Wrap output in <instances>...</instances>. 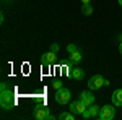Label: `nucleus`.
<instances>
[{
  "label": "nucleus",
  "instance_id": "obj_14",
  "mask_svg": "<svg viewBox=\"0 0 122 120\" xmlns=\"http://www.w3.org/2000/svg\"><path fill=\"white\" fill-rule=\"evenodd\" d=\"M81 13H83L85 16H90V15L93 13V7H91L90 3H88V5H83V7H81Z\"/></svg>",
  "mask_w": 122,
  "mask_h": 120
},
{
  "label": "nucleus",
  "instance_id": "obj_3",
  "mask_svg": "<svg viewBox=\"0 0 122 120\" xmlns=\"http://www.w3.org/2000/svg\"><path fill=\"white\" fill-rule=\"evenodd\" d=\"M116 106L114 104H107V106H103L101 110H99V120H112L114 115H116Z\"/></svg>",
  "mask_w": 122,
  "mask_h": 120
},
{
  "label": "nucleus",
  "instance_id": "obj_2",
  "mask_svg": "<svg viewBox=\"0 0 122 120\" xmlns=\"http://www.w3.org/2000/svg\"><path fill=\"white\" fill-rule=\"evenodd\" d=\"M70 89H67V88H59V89H56V102L57 104H60V106H65V104H68L70 102Z\"/></svg>",
  "mask_w": 122,
  "mask_h": 120
},
{
  "label": "nucleus",
  "instance_id": "obj_5",
  "mask_svg": "<svg viewBox=\"0 0 122 120\" xmlns=\"http://www.w3.org/2000/svg\"><path fill=\"white\" fill-rule=\"evenodd\" d=\"M104 83H106V78H103L101 75H94V76H91V78L88 80V88H90L91 91L101 89V86H104Z\"/></svg>",
  "mask_w": 122,
  "mask_h": 120
},
{
  "label": "nucleus",
  "instance_id": "obj_13",
  "mask_svg": "<svg viewBox=\"0 0 122 120\" xmlns=\"http://www.w3.org/2000/svg\"><path fill=\"white\" fill-rule=\"evenodd\" d=\"M76 115L75 114H72V112H60V115H59V119L60 120H73Z\"/></svg>",
  "mask_w": 122,
  "mask_h": 120
},
{
  "label": "nucleus",
  "instance_id": "obj_17",
  "mask_svg": "<svg viewBox=\"0 0 122 120\" xmlns=\"http://www.w3.org/2000/svg\"><path fill=\"white\" fill-rule=\"evenodd\" d=\"M49 50H51V52H54V54H57V52H59V46H57V44H51Z\"/></svg>",
  "mask_w": 122,
  "mask_h": 120
},
{
  "label": "nucleus",
  "instance_id": "obj_6",
  "mask_svg": "<svg viewBox=\"0 0 122 120\" xmlns=\"http://www.w3.org/2000/svg\"><path fill=\"white\" fill-rule=\"evenodd\" d=\"M99 110H101V107H98L96 104H91V106L86 107V110L81 114V117H83L85 120L86 119H98V117H99Z\"/></svg>",
  "mask_w": 122,
  "mask_h": 120
},
{
  "label": "nucleus",
  "instance_id": "obj_15",
  "mask_svg": "<svg viewBox=\"0 0 122 120\" xmlns=\"http://www.w3.org/2000/svg\"><path fill=\"white\" fill-rule=\"evenodd\" d=\"M78 50H80V47L75 46V44H68L67 46V52L68 54H73V52H78Z\"/></svg>",
  "mask_w": 122,
  "mask_h": 120
},
{
  "label": "nucleus",
  "instance_id": "obj_16",
  "mask_svg": "<svg viewBox=\"0 0 122 120\" xmlns=\"http://www.w3.org/2000/svg\"><path fill=\"white\" fill-rule=\"evenodd\" d=\"M52 86H54L56 89H59V88H62V80H54V83H52Z\"/></svg>",
  "mask_w": 122,
  "mask_h": 120
},
{
  "label": "nucleus",
  "instance_id": "obj_10",
  "mask_svg": "<svg viewBox=\"0 0 122 120\" xmlns=\"http://www.w3.org/2000/svg\"><path fill=\"white\" fill-rule=\"evenodd\" d=\"M111 101L116 107H122V89H116L111 94Z\"/></svg>",
  "mask_w": 122,
  "mask_h": 120
},
{
  "label": "nucleus",
  "instance_id": "obj_1",
  "mask_svg": "<svg viewBox=\"0 0 122 120\" xmlns=\"http://www.w3.org/2000/svg\"><path fill=\"white\" fill-rule=\"evenodd\" d=\"M0 106L5 109V110H10L16 106V94H15V89L13 88H8L5 83H2V92H0Z\"/></svg>",
  "mask_w": 122,
  "mask_h": 120
},
{
  "label": "nucleus",
  "instance_id": "obj_11",
  "mask_svg": "<svg viewBox=\"0 0 122 120\" xmlns=\"http://www.w3.org/2000/svg\"><path fill=\"white\" fill-rule=\"evenodd\" d=\"M80 99L86 104V106H91V104H94V96L91 91H83L81 94H80Z\"/></svg>",
  "mask_w": 122,
  "mask_h": 120
},
{
  "label": "nucleus",
  "instance_id": "obj_8",
  "mask_svg": "<svg viewBox=\"0 0 122 120\" xmlns=\"http://www.w3.org/2000/svg\"><path fill=\"white\" fill-rule=\"evenodd\" d=\"M57 54H54V52H46V54H42L41 55V62H42V65L44 67H51V65H54L56 63V60H57Z\"/></svg>",
  "mask_w": 122,
  "mask_h": 120
},
{
  "label": "nucleus",
  "instance_id": "obj_4",
  "mask_svg": "<svg viewBox=\"0 0 122 120\" xmlns=\"http://www.w3.org/2000/svg\"><path fill=\"white\" fill-rule=\"evenodd\" d=\"M34 119L38 120H54V115L51 114V110L47 107H36L34 112H33Z\"/></svg>",
  "mask_w": 122,
  "mask_h": 120
},
{
  "label": "nucleus",
  "instance_id": "obj_12",
  "mask_svg": "<svg viewBox=\"0 0 122 120\" xmlns=\"http://www.w3.org/2000/svg\"><path fill=\"white\" fill-rule=\"evenodd\" d=\"M81 50H78V52H73V54H70V62L75 65V63H78V62H81Z\"/></svg>",
  "mask_w": 122,
  "mask_h": 120
},
{
  "label": "nucleus",
  "instance_id": "obj_19",
  "mask_svg": "<svg viewBox=\"0 0 122 120\" xmlns=\"http://www.w3.org/2000/svg\"><path fill=\"white\" fill-rule=\"evenodd\" d=\"M119 52H121V55H122V42L119 44Z\"/></svg>",
  "mask_w": 122,
  "mask_h": 120
},
{
  "label": "nucleus",
  "instance_id": "obj_18",
  "mask_svg": "<svg viewBox=\"0 0 122 120\" xmlns=\"http://www.w3.org/2000/svg\"><path fill=\"white\" fill-rule=\"evenodd\" d=\"M81 3L83 5H88V3H91V0H81Z\"/></svg>",
  "mask_w": 122,
  "mask_h": 120
},
{
  "label": "nucleus",
  "instance_id": "obj_9",
  "mask_svg": "<svg viewBox=\"0 0 122 120\" xmlns=\"http://www.w3.org/2000/svg\"><path fill=\"white\" fill-rule=\"evenodd\" d=\"M68 76L76 81H81V80H85V72L78 67H72V68H68Z\"/></svg>",
  "mask_w": 122,
  "mask_h": 120
},
{
  "label": "nucleus",
  "instance_id": "obj_7",
  "mask_svg": "<svg viewBox=\"0 0 122 120\" xmlns=\"http://www.w3.org/2000/svg\"><path fill=\"white\" fill-rule=\"evenodd\" d=\"M86 107H88V106H86L81 99H78V101H73L72 104H70V112H72V114H75V115H80V117H81V114L86 110Z\"/></svg>",
  "mask_w": 122,
  "mask_h": 120
},
{
  "label": "nucleus",
  "instance_id": "obj_20",
  "mask_svg": "<svg viewBox=\"0 0 122 120\" xmlns=\"http://www.w3.org/2000/svg\"><path fill=\"white\" fill-rule=\"evenodd\" d=\"M119 5H122V0H119Z\"/></svg>",
  "mask_w": 122,
  "mask_h": 120
}]
</instances>
